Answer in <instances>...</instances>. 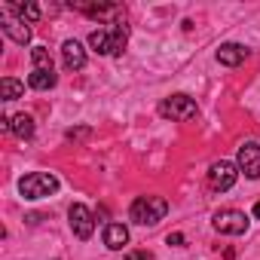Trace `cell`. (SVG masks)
Instances as JSON below:
<instances>
[{"label": "cell", "instance_id": "cell-1", "mask_svg": "<svg viewBox=\"0 0 260 260\" xmlns=\"http://www.w3.org/2000/svg\"><path fill=\"white\" fill-rule=\"evenodd\" d=\"M166 214H169V202L162 196H138L128 208V217L141 226H156Z\"/></svg>", "mask_w": 260, "mask_h": 260}, {"label": "cell", "instance_id": "cell-4", "mask_svg": "<svg viewBox=\"0 0 260 260\" xmlns=\"http://www.w3.org/2000/svg\"><path fill=\"white\" fill-rule=\"evenodd\" d=\"M211 226L220 233V236H242L248 230V217L245 211L239 208H220L214 217H211Z\"/></svg>", "mask_w": 260, "mask_h": 260}, {"label": "cell", "instance_id": "cell-14", "mask_svg": "<svg viewBox=\"0 0 260 260\" xmlns=\"http://www.w3.org/2000/svg\"><path fill=\"white\" fill-rule=\"evenodd\" d=\"M74 10H80V13H86L89 19H104V16H113V13H119V7L116 4H71Z\"/></svg>", "mask_w": 260, "mask_h": 260}, {"label": "cell", "instance_id": "cell-22", "mask_svg": "<svg viewBox=\"0 0 260 260\" xmlns=\"http://www.w3.org/2000/svg\"><path fill=\"white\" fill-rule=\"evenodd\" d=\"M125 260H150V251H128Z\"/></svg>", "mask_w": 260, "mask_h": 260}, {"label": "cell", "instance_id": "cell-23", "mask_svg": "<svg viewBox=\"0 0 260 260\" xmlns=\"http://www.w3.org/2000/svg\"><path fill=\"white\" fill-rule=\"evenodd\" d=\"M254 217L260 220V202H254Z\"/></svg>", "mask_w": 260, "mask_h": 260}, {"label": "cell", "instance_id": "cell-20", "mask_svg": "<svg viewBox=\"0 0 260 260\" xmlns=\"http://www.w3.org/2000/svg\"><path fill=\"white\" fill-rule=\"evenodd\" d=\"M64 138H68V141H74V144H83V141H89V138H92V128H86V125H80V128H68Z\"/></svg>", "mask_w": 260, "mask_h": 260}, {"label": "cell", "instance_id": "cell-9", "mask_svg": "<svg viewBox=\"0 0 260 260\" xmlns=\"http://www.w3.org/2000/svg\"><path fill=\"white\" fill-rule=\"evenodd\" d=\"M245 58H248V46H242V43H220L217 46V61L226 68H239Z\"/></svg>", "mask_w": 260, "mask_h": 260}, {"label": "cell", "instance_id": "cell-15", "mask_svg": "<svg viewBox=\"0 0 260 260\" xmlns=\"http://www.w3.org/2000/svg\"><path fill=\"white\" fill-rule=\"evenodd\" d=\"M55 83H58L55 71H40V68H34V71H31V77H28V86H31V89H37V92H46V89H52Z\"/></svg>", "mask_w": 260, "mask_h": 260}, {"label": "cell", "instance_id": "cell-16", "mask_svg": "<svg viewBox=\"0 0 260 260\" xmlns=\"http://www.w3.org/2000/svg\"><path fill=\"white\" fill-rule=\"evenodd\" d=\"M107 31H110V40H113V55H122V52H125V43H128V25L119 19V22H113Z\"/></svg>", "mask_w": 260, "mask_h": 260}, {"label": "cell", "instance_id": "cell-3", "mask_svg": "<svg viewBox=\"0 0 260 260\" xmlns=\"http://www.w3.org/2000/svg\"><path fill=\"white\" fill-rule=\"evenodd\" d=\"M58 190V178L52 172H31L19 181V193L25 199H46Z\"/></svg>", "mask_w": 260, "mask_h": 260}, {"label": "cell", "instance_id": "cell-7", "mask_svg": "<svg viewBox=\"0 0 260 260\" xmlns=\"http://www.w3.org/2000/svg\"><path fill=\"white\" fill-rule=\"evenodd\" d=\"M236 178H239V169H236V162H214L211 169H208V184H211V190H230L233 184H236Z\"/></svg>", "mask_w": 260, "mask_h": 260}, {"label": "cell", "instance_id": "cell-18", "mask_svg": "<svg viewBox=\"0 0 260 260\" xmlns=\"http://www.w3.org/2000/svg\"><path fill=\"white\" fill-rule=\"evenodd\" d=\"M10 10L19 16V22H37L40 19V7L37 4H10Z\"/></svg>", "mask_w": 260, "mask_h": 260}, {"label": "cell", "instance_id": "cell-17", "mask_svg": "<svg viewBox=\"0 0 260 260\" xmlns=\"http://www.w3.org/2000/svg\"><path fill=\"white\" fill-rule=\"evenodd\" d=\"M22 92H25V86L19 80H13V77L0 80V98H4V101H16V98H22Z\"/></svg>", "mask_w": 260, "mask_h": 260}, {"label": "cell", "instance_id": "cell-8", "mask_svg": "<svg viewBox=\"0 0 260 260\" xmlns=\"http://www.w3.org/2000/svg\"><path fill=\"white\" fill-rule=\"evenodd\" d=\"M61 64L68 71H83L86 68V49L77 40H64L61 43Z\"/></svg>", "mask_w": 260, "mask_h": 260}, {"label": "cell", "instance_id": "cell-21", "mask_svg": "<svg viewBox=\"0 0 260 260\" xmlns=\"http://www.w3.org/2000/svg\"><path fill=\"white\" fill-rule=\"evenodd\" d=\"M166 242H169V245H175V248H184V242H187V239H184V233H169V236H166Z\"/></svg>", "mask_w": 260, "mask_h": 260}, {"label": "cell", "instance_id": "cell-5", "mask_svg": "<svg viewBox=\"0 0 260 260\" xmlns=\"http://www.w3.org/2000/svg\"><path fill=\"white\" fill-rule=\"evenodd\" d=\"M236 169L239 175H245L248 181H257L260 178V144L254 141H245L236 153Z\"/></svg>", "mask_w": 260, "mask_h": 260}, {"label": "cell", "instance_id": "cell-19", "mask_svg": "<svg viewBox=\"0 0 260 260\" xmlns=\"http://www.w3.org/2000/svg\"><path fill=\"white\" fill-rule=\"evenodd\" d=\"M31 61H34V68H40V71H52V55H49L46 46H34V49H31Z\"/></svg>", "mask_w": 260, "mask_h": 260}, {"label": "cell", "instance_id": "cell-6", "mask_svg": "<svg viewBox=\"0 0 260 260\" xmlns=\"http://www.w3.org/2000/svg\"><path fill=\"white\" fill-rule=\"evenodd\" d=\"M68 223H71V230H74V236L77 239H92V233H95V214L83 205V202H74L71 205V211H68Z\"/></svg>", "mask_w": 260, "mask_h": 260}, {"label": "cell", "instance_id": "cell-2", "mask_svg": "<svg viewBox=\"0 0 260 260\" xmlns=\"http://www.w3.org/2000/svg\"><path fill=\"white\" fill-rule=\"evenodd\" d=\"M159 116H166L172 122H190V119L199 116V107H196V101L190 95L175 92V95H169V98L159 101Z\"/></svg>", "mask_w": 260, "mask_h": 260}, {"label": "cell", "instance_id": "cell-13", "mask_svg": "<svg viewBox=\"0 0 260 260\" xmlns=\"http://www.w3.org/2000/svg\"><path fill=\"white\" fill-rule=\"evenodd\" d=\"M10 132L16 135V138H34V116L31 113H16L13 116V125H10Z\"/></svg>", "mask_w": 260, "mask_h": 260}, {"label": "cell", "instance_id": "cell-11", "mask_svg": "<svg viewBox=\"0 0 260 260\" xmlns=\"http://www.w3.org/2000/svg\"><path fill=\"white\" fill-rule=\"evenodd\" d=\"M4 34H7L13 43H19V46L31 43V28H28L25 22H19V19H7V22H4Z\"/></svg>", "mask_w": 260, "mask_h": 260}, {"label": "cell", "instance_id": "cell-12", "mask_svg": "<svg viewBox=\"0 0 260 260\" xmlns=\"http://www.w3.org/2000/svg\"><path fill=\"white\" fill-rule=\"evenodd\" d=\"M89 46H92V52H98V55H113V40H110V31H107V28L92 31V34H89Z\"/></svg>", "mask_w": 260, "mask_h": 260}, {"label": "cell", "instance_id": "cell-10", "mask_svg": "<svg viewBox=\"0 0 260 260\" xmlns=\"http://www.w3.org/2000/svg\"><path fill=\"white\" fill-rule=\"evenodd\" d=\"M104 245L110 251H122L128 245V226L125 223H107L104 226Z\"/></svg>", "mask_w": 260, "mask_h": 260}]
</instances>
